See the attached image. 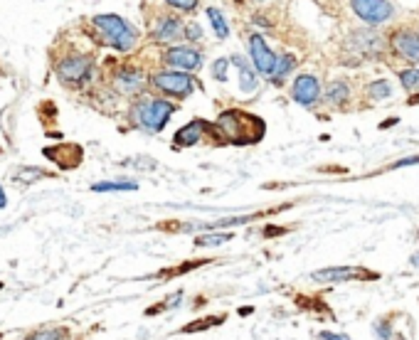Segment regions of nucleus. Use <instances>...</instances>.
Instances as JSON below:
<instances>
[{"label": "nucleus", "mask_w": 419, "mask_h": 340, "mask_svg": "<svg viewBox=\"0 0 419 340\" xmlns=\"http://www.w3.org/2000/svg\"><path fill=\"white\" fill-rule=\"evenodd\" d=\"M232 240V235H202V237H197V242L195 244L197 246H217V244H224V242H230Z\"/></svg>", "instance_id": "obj_20"}, {"label": "nucleus", "mask_w": 419, "mask_h": 340, "mask_svg": "<svg viewBox=\"0 0 419 340\" xmlns=\"http://www.w3.org/2000/svg\"><path fill=\"white\" fill-rule=\"evenodd\" d=\"M96 193H109V190H136V182H99L94 185Z\"/></svg>", "instance_id": "obj_22"}, {"label": "nucleus", "mask_w": 419, "mask_h": 340, "mask_svg": "<svg viewBox=\"0 0 419 340\" xmlns=\"http://www.w3.org/2000/svg\"><path fill=\"white\" fill-rule=\"evenodd\" d=\"M175 106L163 99H148L136 106V118L146 131H160L173 116Z\"/></svg>", "instance_id": "obj_3"}, {"label": "nucleus", "mask_w": 419, "mask_h": 340, "mask_svg": "<svg viewBox=\"0 0 419 340\" xmlns=\"http://www.w3.org/2000/svg\"><path fill=\"white\" fill-rule=\"evenodd\" d=\"M345 99H348V87H345V82H336L331 89H328V101H331L333 106L343 104Z\"/></svg>", "instance_id": "obj_19"}, {"label": "nucleus", "mask_w": 419, "mask_h": 340, "mask_svg": "<svg viewBox=\"0 0 419 340\" xmlns=\"http://www.w3.org/2000/svg\"><path fill=\"white\" fill-rule=\"evenodd\" d=\"M6 202H8V200H6V193H3V188H0V207H6Z\"/></svg>", "instance_id": "obj_29"}, {"label": "nucleus", "mask_w": 419, "mask_h": 340, "mask_svg": "<svg viewBox=\"0 0 419 340\" xmlns=\"http://www.w3.org/2000/svg\"><path fill=\"white\" fill-rule=\"evenodd\" d=\"M92 59L89 57H82V54H74V57H67L59 62L57 67V74L59 79L69 87H82L87 82L89 76H92Z\"/></svg>", "instance_id": "obj_4"}, {"label": "nucleus", "mask_w": 419, "mask_h": 340, "mask_svg": "<svg viewBox=\"0 0 419 340\" xmlns=\"http://www.w3.org/2000/svg\"><path fill=\"white\" fill-rule=\"evenodd\" d=\"M400 82L405 89H417L419 87V70L414 67V70H405L400 72Z\"/></svg>", "instance_id": "obj_21"}, {"label": "nucleus", "mask_w": 419, "mask_h": 340, "mask_svg": "<svg viewBox=\"0 0 419 340\" xmlns=\"http://www.w3.org/2000/svg\"><path fill=\"white\" fill-rule=\"evenodd\" d=\"M166 62L171 67H180L183 72H193L202 65V54L193 47H173L166 52Z\"/></svg>", "instance_id": "obj_10"}, {"label": "nucleus", "mask_w": 419, "mask_h": 340, "mask_svg": "<svg viewBox=\"0 0 419 340\" xmlns=\"http://www.w3.org/2000/svg\"><path fill=\"white\" fill-rule=\"evenodd\" d=\"M62 338V330H40V333H32L28 340H59Z\"/></svg>", "instance_id": "obj_25"}, {"label": "nucleus", "mask_w": 419, "mask_h": 340, "mask_svg": "<svg viewBox=\"0 0 419 340\" xmlns=\"http://www.w3.org/2000/svg\"><path fill=\"white\" fill-rule=\"evenodd\" d=\"M45 156H47L52 163H57L59 168H77L82 163V148L72 146V143H62V146L45 148Z\"/></svg>", "instance_id": "obj_9"}, {"label": "nucleus", "mask_w": 419, "mask_h": 340, "mask_svg": "<svg viewBox=\"0 0 419 340\" xmlns=\"http://www.w3.org/2000/svg\"><path fill=\"white\" fill-rule=\"evenodd\" d=\"M321 338L323 340H350V338H345V335H336V333H321Z\"/></svg>", "instance_id": "obj_28"}, {"label": "nucleus", "mask_w": 419, "mask_h": 340, "mask_svg": "<svg viewBox=\"0 0 419 340\" xmlns=\"http://www.w3.org/2000/svg\"><path fill=\"white\" fill-rule=\"evenodd\" d=\"M217 131L222 134V141L232 143V146H249L264 136V121L247 111L230 109V111L219 114Z\"/></svg>", "instance_id": "obj_1"}, {"label": "nucleus", "mask_w": 419, "mask_h": 340, "mask_svg": "<svg viewBox=\"0 0 419 340\" xmlns=\"http://www.w3.org/2000/svg\"><path fill=\"white\" fill-rule=\"evenodd\" d=\"M291 94L299 104L303 106H313L319 101V94H321V84L316 76L311 74H301L299 79L294 82V89H291Z\"/></svg>", "instance_id": "obj_8"}, {"label": "nucleus", "mask_w": 419, "mask_h": 340, "mask_svg": "<svg viewBox=\"0 0 419 340\" xmlns=\"http://www.w3.org/2000/svg\"><path fill=\"white\" fill-rule=\"evenodd\" d=\"M94 28L99 30V35L104 37L107 45H111L114 50H131L136 45V30L131 28L124 18L118 15H96L94 18Z\"/></svg>", "instance_id": "obj_2"}, {"label": "nucleus", "mask_w": 419, "mask_h": 340, "mask_svg": "<svg viewBox=\"0 0 419 340\" xmlns=\"http://www.w3.org/2000/svg\"><path fill=\"white\" fill-rule=\"evenodd\" d=\"M249 54H252V62H254V70L259 74L266 76H274V70H277V62L279 57L266 47V42L261 35H252L249 37Z\"/></svg>", "instance_id": "obj_6"}, {"label": "nucleus", "mask_w": 419, "mask_h": 340, "mask_svg": "<svg viewBox=\"0 0 419 340\" xmlns=\"http://www.w3.org/2000/svg\"><path fill=\"white\" fill-rule=\"evenodd\" d=\"M367 94H370L372 99H385V96H390V94H392V87H390L387 82H375V84H370Z\"/></svg>", "instance_id": "obj_23"}, {"label": "nucleus", "mask_w": 419, "mask_h": 340, "mask_svg": "<svg viewBox=\"0 0 419 340\" xmlns=\"http://www.w3.org/2000/svg\"><path fill=\"white\" fill-rule=\"evenodd\" d=\"M168 6L178 8V10H195L197 0H168Z\"/></svg>", "instance_id": "obj_26"}, {"label": "nucleus", "mask_w": 419, "mask_h": 340, "mask_svg": "<svg viewBox=\"0 0 419 340\" xmlns=\"http://www.w3.org/2000/svg\"><path fill=\"white\" fill-rule=\"evenodd\" d=\"M153 87L173 96H188L197 87V82L185 72H160V74L153 76Z\"/></svg>", "instance_id": "obj_5"}, {"label": "nucleus", "mask_w": 419, "mask_h": 340, "mask_svg": "<svg viewBox=\"0 0 419 340\" xmlns=\"http://www.w3.org/2000/svg\"><path fill=\"white\" fill-rule=\"evenodd\" d=\"M313 279L321 284H338V281H348V279H355V276H367L370 279L372 274H361L358 269H350V266H331V269H321L313 271Z\"/></svg>", "instance_id": "obj_12"}, {"label": "nucleus", "mask_w": 419, "mask_h": 340, "mask_svg": "<svg viewBox=\"0 0 419 340\" xmlns=\"http://www.w3.org/2000/svg\"><path fill=\"white\" fill-rule=\"evenodd\" d=\"M180 35V23H178L175 18H166L158 23V30H155V40L160 42H168L173 40V37Z\"/></svg>", "instance_id": "obj_16"}, {"label": "nucleus", "mask_w": 419, "mask_h": 340, "mask_svg": "<svg viewBox=\"0 0 419 340\" xmlns=\"http://www.w3.org/2000/svg\"><path fill=\"white\" fill-rule=\"evenodd\" d=\"M213 76L215 79H219V82H224L227 79V59H217L213 65Z\"/></svg>", "instance_id": "obj_24"}, {"label": "nucleus", "mask_w": 419, "mask_h": 340, "mask_svg": "<svg viewBox=\"0 0 419 340\" xmlns=\"http://www.w3.org/2000/svg\"><path fill=\"white\" fill-rule=\"evenodd\" d=\"M392 47H395L397 54H402L409 62H419V37L409 30H402L392 37Z\"/></svg>", "instance_id": "obj_11"}, {"label": "nucleus", "mask_w": 419, "mask_h": 340, "mask_svg": "<svg viewBox=\"0 0 419 340\" xmlns=\"http://www.w3.org/2000/svg\"><path fill=\"white\" fill-rule=\"evenodd\" d=\"M185 35H188L190 40H200V37H202L200 25H188V30H185Z\"/></svg>", "instance_id": "obj_27"}, {"label": "nucleus", "mask_w": 419, "mask_h": 340, "mask_svg": "<svg viewBox=\"0 0 419 340\" xmlns=\"http://www.w3.org/2000/svg\"><path fill=\"white\" fill-rule=\"evenodd\" d=\"M232 62L237 65V72H239V89H242L244 94H252L254 89H257V70L249 67V62L239 54L232 57Z\"/></svg>", "instance_id": "obj_13"}, {"label": "nucleus", "mask_w": 419, "mask_h": 340, "mask_svg": "<svg viewBox=\"0 0 419 340\" xmlns=\"http://www.w3.org/2000/svg\"><path fill=\"white\" fill-rule=\"evenodd\" d=\"M353 12L358 18H363L365 23H385L392 15V6L387 0H350Z\"/></svg>", "instance_id": "obj_7"}, {"label": "nucleus", "mask_w": 419, "mask_h": 340, "mask_svg": "<svg viewBox=\"0 0 419 340\" xmlns=\"http://www.w3.org/2000/svg\"><path fill=\"white\" fill-rule=\"evenodd\" d=\"M207 123L205 121H190L188 126H183V129L175 134V146L178 148H188V146H195L197 141H200L202 136V129H205Z\"/></svg>", "instance_id": "obj_14"}, {"label": "nucleus", "mask_w": 419, "mask_h": 340, "mask_svg": "<svg viewBox=\"0 0 419 340\" xmlns=\"http://www.w3.org/2000/svg\"><path fill=\"white\" fill-rule=\"evenodd\" d=\"M294 65H296V57L294 54H283V57H279V62H277V70H274V82H281L283 76L289 74L291 70H294Z\"/></svg>", "instance_id": "obj_18"}, {"label": "nucleus", "mask_w": 419, "mask_h": 340, "mask_svg": "<svg viewBox=\"0 0 419 340\" xmlns=\"http://www.w3.org/2000/svg\"><path fill=\"white\" fill-rule=\"evenodd\" d=\"M207 18L213 20V28H215V32H217L219 40H224V37L230 35V30H227V23H224L222 12H219L217 8H207Z\"/></svg>", "instance_id": "obj_17"}, {"label": "nucleus", "mask_w": 419, "mask_h": 340, "mask_svg": "<svg viewBox=\"0 0 419 340\" xmlns=\"http://www.w3.org/2000/svg\"><path fill=\"white\" fill-rule=\"evenodd\" d=\"M116 84L121 92H138L143 84V74L138 70H131V67H126V70L118 72L116 76Z\"/></svg>", "instance_id": "obj_15"}]
</instances>
